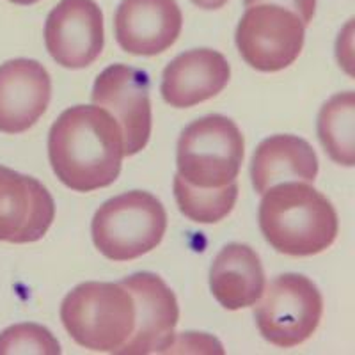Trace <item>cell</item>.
Returning a JSON list of instances; mask_svg holds the SVG:
<instances>
[{
	"mask_svg": "<svg viewBox=\"0 0 355 355\" xmlns=\"http://www.w3.org/2000/svg\"><path fill=\"white\" fill-rule=\"evenodd\" d=\"M93 103L114 116L123 132L125 155L142 151L151 135L150 78L128 64H112L98 75Z\"/></svg>",
	"mask_w": 355,
	"mask_h": 355,
	"instance_id": "cell-8",
	"label": "cell"
},
{
	"mask_svg": "<svg viewBox=\"0 0 355 355\" xmlns=\"http://www.w3.org/2000/svg\"><path fill=\"white\" fill-rule=\"evenodd\" d=\"M231 77L230 62L210 49L178 55L162 77V96L174 109H189L224 91Z\"/></svg>",
	"mask_w": 355,
	"mask_h": 355,
	"instance_id": "cell-14",
	"label": "cell"
},
{
	"mask_svg": "<svg viewBox=\"0 0 355 355\" xmlns=\"http://www.w3.org/2000/svg\"><path fill=\"white\" fill-rule=\"evenodd\" d=\"M259 227L281 254L315 256L334 243L339 222L334 206L315 187L284 182L263 194Z\"/></svg>",
	"mask_w": 355,
	"mask_h": 355,
	"instance_id": "cell-2",
	"label": "cell"
},
{
	"mask_svg": "<svg viewBox=\"0 0 355 355\" xmlns=\"http://www.w3.org/2000/svg\"><path fill=\"white\" fill-rule=\"evenodd\" d=\"M61 320L80 347L116 354L135 327V302L121 283H84L62 300Z\"/></svg>",
	"mask_w": 355,
	"mask_h": 355,
	"instance_id": "cell-3",
	"label": "cell"
},
{
	"mask_svg": "<svg viewBox=\"0 0 355 355\" xmlns=\"http://www.w3.org/2000/svg\"><path fill=\"white\" fill-rule=\"evenodd\" d=\"M243 135L230 117L214 114L190 123L178 141V174L201 189L236 182L243 162Z\"/></svg>",
	"mask_w": 355,
	"mask_h": 355,
	"instance_id": "cell-5",
	"label": "cell"
},
{
	"mask_svg": "<svg viewBox=\"0 0 355 355\" xmlns=\"http://www.w3.org/2000/svg\"><path fill=\"white\" fill-rule=\"evenodd\" d=\"M306 25L290 9L274 4L247 8L236 27V46L243 61L258 71L274 73L299 59Z\"/></svg>",
	"mask_w": 355,
	"mask_h": 355,
	"instance_id": "cell-7",
	"label": "cell"
},
{
	"mask_svg": "<svg viewBox=\"0 0 355 355\" xmlns=\"http://www.w3.org/2000/svg\"><path fill=\"white\" fill-rule=\"evenodd\" d=\"M9 2H12V4H18V6H33V4H36V2H40V0H9Z\"/></svg>",
	"mask_w": 355,
	"mask_h": 355,
	"instance_id": "cell-22",
	"label": "cell"
},
{
	"mask_svg": "<svg viewBox=\"0 0 355 355\" xmlns=\"http://www.w3.org/2000/svg\"><path fill=\"white\" fill-rule=\"evenodd\" d=\"M166 230V208L155 196L142 190H132L103 202L91 224L94 245L112 261H130L148 254L157 249Z\"/></svg>",
	"mask_w": 355,
	"mask_h": 355,
	"instance_id": "cell-4",
	"label": "cell"
},
{
	"mask_svg": "<svg viewBox=\"0 0 355 355\" xmlns=\"http://www.w3.org/2000/svg\"><path fill=\"white\" fill-rule=\"evenodd\" d=\"M210 288L215 300L226 309L254 306L265 290L261 259L249 245L230 243L211 263Z\"/></svg>",
	"mask_w": 355,
	"mask_h": 355,
	"instance_id": "cell-16",
	"label": "cell"
},
{
	"mask_svg": "<svg viewBox=\"0 0 355 355\" xmlns=\"http://www.w3.org/2000/svg\"><path fill=\"white\" fill-rule=\"evenodd\" d=\"M198 8L206 9V11H214V9H220L227 4V0H192Z\"/></svg>",
	"mask_w": 355,
	"mask_h": 355,
	"instance_id": "cell-21",
	"label": "cell"
},
{
	"mask_svg": "<svg viewBox=\"0 0 355 355\" xmlns=\"http://www.w3.org/2000/svg\"><path fill=\"white\" fill-rule=\"evenodd\" d=\"M318 137L331 160L345 167L355 164V94L339 93L322 107Z\"/></svg>",
	"mask_w": 355,
	"mask_h": 355,
	"instance_id": "cell-17",
	"label": "cell"
},
{
	"mask_svg": "<svg viewBox=\"0 0 355 355\" xmlns=\"http://www.w3.org/2000/svg\"><path fill=\"white\" fill-rule=\"evenodd\" d=\"M254 311L263 338L279 348H293L315 334L323 315V299L311 279L279 275L263 290Z\"/></svg>",
	"mask_w": 355,
	"mask_h": 355,
	"instance_id": "cell-6",
	"label": "cell"
},
{
	"mask_svg": "<svg viewBox=\"0 0 355 355\" xmlns=\"http://www.w3.org/2000/svg\"><path fill=\"white\" fill-rule=\"evenodd\" d=\"M318 157L311 144L297 135H274L258 146L250 178L258 194L284 182H315Z\"/></svg>",
	"mask_w": 355,
	"mask_h": 355,
	"instance_id": "cell-15",
	"label": "cell"
},
{
	"mask_svg": "<svg viewBox=\"0 0 355 355\" xmlns=\"http://www.w3.org/2000/svg\"><path fill=\"white\" fill-rule=\"evenodd\" d=\"M52 80L43 64L33 59H12L0 66V132H27L46 112Z\"/></svg>",
	"mask_w": 355,
	"mask_h": 355,
	"instance_id": "cell-13",
	"label": "cell"
},
{
	"mask_svg": "<svg viewBox=\"0 0 355 355\" xmlns=\"http://www.w3.org/2000/svg\"><path fill=\"white\" fill-rule=\"evenodd\" d=\"M123 286L135 302V327L116 354H167L176 341L180 318L176 295L157 274L141 272L123 279Z\"/></svg>",
	"mask_w": 355,
	"mask_h": 355,
	"instance_id": "cell-9",
	"label": "cell"
},
{
	"mask_svg": "<svg viewBox=\"0 0 355 355\" xmlns=\"http://www.w3.org/2000/svg\"><path fill=\"white\" fill-rule=\"evenodd\" d=\"M55 176L75 192L112 185L121 173L125 142L119 123L101 107L77 105L57 117L49 135Z\"/></svg>",
	"mask_w": 355,
	"mask_h": 355,
	"instance_id": "cell-1",
	"label": "cell"
},
{
	"mask_svg": "<svg viewBox=\"0 0 355 355\" xmlns=\"http://www.w3.org/2000/svg\"><path fill=\"white\" fill-rule=\"evenodd\" d=\"M243 4H245V8L256 4L281 6V8L293 11L302 20L304 25H309L313 21L316 11V0H243Z\"/></svg>",
	"mask_w": 355,
	"mask_h": 355,
	"instance_id": "cell-20",
	"label": "cell"
},
{
	"mask_svg": "<svg viewBox=\"0 0 355 355\" xmlns=\"http://www.w3.org/2000/svg\"><path fill=\"white\" fill-rule=\"evenodd\" d=\"M9 354H61L59 341L52 332L37 323H18L0 334V355Z\"/></svg>",
	"mask_w": 355,
	"mask_h": 355,
	"instance_id": "cell-19",
	"label": "cell"
},
{
	"mask_svg": "<svg viewBox=\"0 0 355 355\" xmlns=\"http://www.w3.org/2000/svg\"><path fill=\"white\" fill-rule=\"evenodd\" d=\"M183 15L176 0H123L116 11V40L132 55L166 52L182 34Z\"/></svg>",
	"mask_w": 355,
	"mask_h": 355,
	"instance_id": "cell-12",
	"label": "cell"
},
{
	"mask_svg": "<svg viewBox=\"0 0 355 355\" xmlns=\"http://www.w3.org/2000/svg\"><path fill=\"white\" fill-rule=\"evenodd\" d=\"M174 198L178 208L190 220L215 224L226 218L239 199V185L231 182L218 189H201L187 183L180 174L174 178Z\"/></svg>",
	"mask_w": 355,
	"mask_h": 355,
	"instance_id": "cell-18",
	"label": "cell"
},
{
	"mask_svg": "<svg viewBox=\"0 0 355 355\" xmlns=\"http://www.w3.org/2000/svg\"><path fill=\"white\" fill-rule=\"evenodd\" d=\"M44 44L57 64L82 69L103 52V12L94 0H61L44 24Z\"/></svg>",
	"mask_w": 355,
	"mask_h": 355,
	"instance_id": "cell-10",
	"label": "cell"
},
{
	"mask_svg": "<svg viewBox=\"0 0 355 355\" xmlns=\"http://www.w3.org/2000/svg\"><path fill=\"white\" fill-rule=\"evenodd\" d=\"M53 218L55 202L43 183L0 166V242H37Z\"/></svg>",
	"mask_w": 355,
	"mask_h": 355,
	"instance_id": "cell-11",
	"label": "cell"
}]
</instances>
